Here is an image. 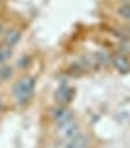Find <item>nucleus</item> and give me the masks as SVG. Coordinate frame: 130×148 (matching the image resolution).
<instances>
[{
  "label": "nucleus",
  "instance_id": "obj_8",
  "mask_svg": "<svg viewBox=\"0 0 130 148\" xmlns=\"http://www.w3.org/2000/svg\"><path fill=\"white\" fill-rule=\"evenodd\" d=\"M120 2H122V4H130V0H120Z\"/></svg>",
  "mask_w": 130,
  "mask_h": 148
},
{
  "label": "nucleus",
  "instance_id": "obj_5",
  "mask_svg": "<svg viewBox=\"0 0 130 148\" xmlns=\"http://www.w3.org/2000/svg\"><path fill=\"white\" fill-rule=\"evenodd\" d=\"M116 14H118V18L130 22V4H120V6L116 8Z\"/></svg>",
  "mask_w": 130,
  "mask_h": 148
},
{
  "label": "nucleus",
  "instance_id": "obj_3",
  "mask_svg": "<svg viewBox=\"0 0 130 148\" xmlns=\"http://www.w3.org/2000/svg\"><path fill=\"white\" fill-rule=\"evenodd\" d=\"M53 116L59 121V125H63V123H67L71 119V113L67 111V109H55V113H53Z\"/></svg>",
  "mask_w": 130,
  "mask_h": 148
},
{
  "label": "nucleus",
  "instance_id": "obj_2",
  "mask_svg": "<svg viewBox=\"0 0 130 148\" xmlns=\"http://www.w3.org/2000/svg\"><path fill=\"white\" fill-rule=\"evenodd\" d=\"M112 65H114L120 73H128L130 71V59L126 56H116V57H112Z\"/></svg>",
  "mask_w": 130,
  "mask_h": 148
},
{
  "label": "nucleus",
  "instance_id": "obj_6",
  "mask_svg": "<svg viewBox=\"0 0 130 148\" xmlns=\"http://www.w3.org/2000/svg\"><path fill=\"white\" fill-rule=\"evenodd\" d=\"M20 40V32H16V30H12V34L6 36V47H12L16 42Z\"/></svg>",
  "mask_w": 130,
  "mask_h": 148
},
{
  "label": "nucleus",
  "instance_id": "obj_4",
  "mask_svg": "<svg viewBox=\"0 0 130 148\" xmlns=\"http://www.w3.org/2000/svg\"><path fill=\"white\" fill-rule=\"evenodd\" d=\"M67 148H87V144H85V138H83L81 134H75L73 138H69V144H67Z\"/></svg>",
  "mask_w": 130,
  "mask_h": 148
},
{
  "label": "nucleus",
  "instance_id": "obj_1",
  "mask_svg": "<svg viewBox=\"0 0 130 148\" xmlns=\"http://www.w3.org/2000/svg\"><path fill=\"white\" fill-rule=\"evenodd\" d=\"M34 89H35L34 77H24L14 85V99L18 103H28L34 95Z\"/></svg>",
  "mask_w": 130,
  "mask_h": 148
},
{
  "label": "nucleus",
  "instance_id": "obj_7",
  "mask_svg": "<svg viewBox=\"0 0 130 148\" xmlns=\"http://www.w3.org/2000/svg\"><path fill=\"white\" fill-rule=\"evenodd\" d=\"M71 93H73L71 89H63V91H59V93H57V95H59V101L67 103V101L71 99Z\"/></svg>",
  "mask_w": 130,
  "mask_h": 148
},
{
  "label": "nucleus",
  "instance_id": "obj_9",
  "mask_svg": "<svg viewBox=\"0 0 130 148\" xmlns=\"http://www.w3.org/2000/svg\"><path fill=\"white\" fill-rule=\"evenodd\" d=\"M0 36H2V24H0Z\"/></svg>",
  "mask_w": 130,
  "mask_h": 148
}]
</instances>
